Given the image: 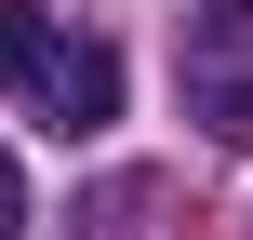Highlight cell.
<instances>
[{
    "label": "cell",
    "instance_id": "6da1fadb",
    "mask_svg": "<svg viewBox=\"0 0 253 240\" xmlns=\"http://www.w3.org/2000/svg\"><path fill=\"white\" fill-rule=\"evenodd\" d=\"M0 94H27L67 147L80 134H107L120 120V53L107 40H80L67 13H40V0H0Z\"/></svg>",
    "mask_w": 253,
    "mask_h": 240
},
{
    "label": "cell",
    "instance_id": "7a4b0ae2",
    "mask_svg": "<svg viewBox=\"0 0 253 240\" xmlns=\"http://www.w3.org/2000/svg\"><path fill=\"white\" fill-rule=\"evenodd\" d=\"M187 120L213 147H253V0H200L187 13Z\"/></svg>",
    "mask_w": 253,
    "mask_h": 240
},
{
    "label": "cell",
    "instance_id": "3957f363",
    "mask_svg": "<svg viewBox=\"0 0 253 240\" xmlns=\"http://www.w3.org/2000/svg\"><path fill=\"white\" fill-rule=\"evenodd\" d=\"M0 240H27V174H13V147H0Z\"/></svg>",
    "mask_w": 253,
    "mask_h": 240
}]
</instances>
